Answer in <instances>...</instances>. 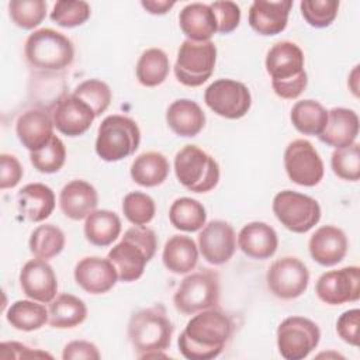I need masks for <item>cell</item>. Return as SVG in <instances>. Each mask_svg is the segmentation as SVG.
<instances>
[{"instance_id":"obj_6","label":"cell","mask_w":360,"mask_h":360,"mask_svg":"<svg viewBox=\"0 0 360 360\" xmlns=\"http://www.w3.org/2000/svg\"><path fill=\"white\" fill-rule=\"evenodd\" d=\"M141 142L138 124L125 115L105 117L97 131L96 153L105 162H118L135 153Z\"/></svg>"},{"instance_id":"obj_20","label":"cell","mask_w":360,"mask_h":360,"mask_svg":"<svg viewBox=\"0 0 360 360\" xmlns=\"http://www.w3.org/2000/svg\"><path fill=\"white\" fill-rule=\"evenodd\" d=\"M346 233L333 225L318 228L309 238L308 249L311 257L322 266H333L340 263L347 253Z\"/></svg>"},{"instance_id":"obj_46","label":"cell","mask_w":360,"mask_h":360,"mask_svg":"<svg viewBox=\"0 0 360 360\" xmlns=\"http://www.w3.org/2000/svg\"><path fill=\"white\" fill-rule=\"evenodd\" d=\"M359 322L360 311L357 308L343 312L336 322V332L339 338L352 346H359Z\"/></svg>"},{"instance_id":"obj_24","label":"cell","mask_w":360,"mask_h":360,"mask_svg":"<svg viewBox=\"0 0 360 360\" xmlns=\"http://www.w3.org/2000/svg\"><path fill=\"white\" fill-rule=\"evenodd\" d=\"M359 135V117L353 110L335 107L328 111V122L318 138L335 148H346L354 143Z\"/></svg>"},{"instance_id":"obj_2","label":"cell","mask_w":360,"mask_h":360,"mask_svg":"<svg viewBox=\"0 0 360 360\" xmlns=\"http://www.w3.org/2000/svg\"><path fill=\"white\" fill-rule=\"evenodd\" d=\"M266 70L271 77L274 93L281 98H297L307 89L308 76L304 69V52L291 41H280L269 49Z\"/></svg>"},{"instance_id":"obj_22","label":"cell","mask_w":360,"mask_h":360,"mask_svg":"<svg viewBox=\"0 0 360 360\" xmlns=\"http://www.w3.org/2000/svg\"><path fill=\"white\" fill-rule=\"evenodd\" d=\"M52 118L39 108L24 111L15 122V134L18 141L30 152L44 148L53 136Z\"/></svg>"},{"instance_id":"obj_17","label":"cell","mask_w":360,"mask_h":360,"mask_svg":"<svg viewBox=\"0 0 360 360\" xmlns=\"http://www.w3.org/2000/svg\"><path fill=\"white\" fill-rule=\"evenodd\" d=\"M22 292L38 302H51L58 292V280L51 264L44 259L28 260L20 271Z\"/></svg>"},{"instance_id":"obj_3","label":"cell","mask_w":360,"mask_h":360,"mask_svg":"<svg viewBox=\"0 0 360 360\" xmlns=\"http://www.w3.org/2000/svg\"><path fill=\"white\" fill-rule=\"evenodd\" d=\"M158 248L156 233L143 225H135L125 231L121 240L108 252V260L114 264L118 278L131 283L145 271L146 263L155 256Z\"/></svg>"},{"instance_id":"obj_50","label":"cell","mask_w":360,"mask_h":360,"mask_svg":"<svg viewBox=\"0 0 360 360\" xmlns=\"http://www.w3.org/2000/svg\"><path fill=\"white\" fill-rule=\"evenodd\" d=\"M142 7L150 13V14H166L176 3L174 1H167V0H143L141 1Z\"/></svg>"},{"instance_id":"obj_35","label":"cell","mask_w":360,"mask_h":360,"mask_svg":"<svg viewBox=\"0 0 360 360\" xmlns=\"http://www.w3.org/2000/svg\"><path fill=\"white\" fill-rule=\"evenodd\" d=\"M169 219L176 229L195 232L205 225L207 212L200 201L190 197H180L172 202Z\"/></svg>"},{"instance_id":"obj_1","label":"cell","mask_w":360,"mask_h":360,"mask_svg":"<svg viewBox=\"0 0 360 360\" xmlns=\"http://www.w3.org/2000/svg\"><path fill=\"white\" fill-rule=\"evenodd\" d=\"M232 321L221 309L208 308L194 315L177 339L188 360H211L221 354L232 335Z\"/></svg>"},{"instance_id":"obj_13","label":"cell","mask_w":360,"mask_h":360,"mask_svg":"<svg viewBox=\"0 0 360 360\" xmlns=\"http://www.w3.org/2000/svg\"><path fill=\"white\" fill-rule=\"evenodd\" d=\"M266 281L269 290L277 298L294 300L305 292L309 271L298 257L283 256L270 264Z\"/></svg>"},{"instance_id":"obj_18","label":"cell","mask_w":360,"mask_h":360,"mask_svg":"<svg viewBox=\"0 0 360 360\" xmlns=\"http://www.w3.org/2000/svg\"><path fill=\"white\" fill-rule=\"evenodd\" d=\"M94 118V111L73 94L59 98L52 110L55 128L66 136L83 135L91 127Z\"/></svg>"},{"instance_id":"obj_15","label":"cell","mask_w":360,"mask_h":360,"mask_svg":"<svg viewBox=\"0 0 360 360\" xmlns=\"http://www.w3.org/2000/svg\"><path fill=\"white\" fill-rule=\"evenodd\" d=\"M318 298L329 305L354 302L360 297V269L347 266L323 273L315 285Z\"/></svg>"},{"instance_id":"obj_12","label":"cell","mask_w":360,"mask_h":360,"mask_svg":"<svg viewBox=\"0 0 360 360\" xmlns=\"http://www.w3.org/2000/svg\"><path fill=\"white\" fill-rule=\"evenodd\" d=\"M205 104L219 117L238 120L248 114L252 105L249 89L232 79H218L205 89Z\"/></svg>"},{"instance_id":"obj_33","label":"cell","mask_w":360,"mask_h":360,"mask_svg":"<svg viewBox=\"0 0 360 360\" xmlns=\"http://www.w3.org/2000/svg\"><path fill=\"white\" fill-rule=\"evenodd\" d=\"M38 302V301H37ZM28 300H18L6 312L7 322L18 330L32 332L41 329L49 319V312L42 304Z\"/></svg>"},{"instance_id":"obj_47","label":"cell","mask_w":360,"mask_h":360,"mask_svg":"<svg viewBox=\"0 0 360 360\" xmlns=\"http://www.w3.org/2000/svg\"><path fill=\"white\" fill-rule=\"evenodd\" d=\"M24 174L22 166L14 155H0V188L15 187Z\"/></svg>"},{"instance_id":"obj_48","label":"cell","mask_w":360,"mask_h":360,"mask_svg":"<svg viewBox=\"0 0 360 360\" xmlns=\"http://www.w3.org/2000/svg\"><path fill=\"white\" fill-rule=\"evenodd\" d=\"M100 352L97 346L87 340H73L69 342L63 352L62 359L63 360H79V359H87V360H98Z\"/></svg>"},{"instance_id":"obj_40","label":"cell","mask_w":360,"mask_h":360,"mask_svg":"<svg viewBox=\"0 0 360 360\" xmlns=\"http://www.w3.org/2000/svg\"><path fill=\"white\" fill-rule=\"evenodd\" d=\"M72 94L84 101L94 111L96 117L101 115L111 103L110 86L98 79H89L82 82Z\"/></svg>"},{"instance_id":"obj_36","label":"cell","mask_w":360,"mask_h":360,"mask_svg":"<svg viewBox=\"0 0 360 360\" xmlns=\"http://www.w3.org/2000/svg\"><path fill=\"white\" fill-rule=\"evenodd\" d=\"M170 69L167 55L159 48L146 49L136 63V79L142 86L155 87L162 84Z\"/></svg>"},{"instance_id":"obj_14","label":"cell","mask_w":360,"mask_h":360,"mask_svg":"<svg viewBox=\"0 0 360 360\" xmlns=\"http://www.w3.org/2000/svg\"><path fill=\"white\" fill-rule=\"evenodd\" d=\"M284 167L291 181L305 187L316 186L323 177V162L307 139H295L284 150Z\"/></svg>"},{"instance_id":"obj_29","label":"cell","mask_w":360,"mask_h":360,"mask_svg":"<svg viewBox=\"0 0 360 360\" xmlns=\"http://www.w3.org/2000/svg\"><path fill=\"white\" fill-rule=\"evenodd\" d=\"M162 260L169 271L186 274L197 266L198 248L190 236L173 235L165 243Z\"/></svg>"},{"instance_id":"obj_49","label":"cell","mask_w":360,"mask_h":360,"mask_svg":"<svg viewBox=\"0 0 360 360\" xmlns=\"http://www.w3.org/2000/svg\"><path fill=\"white\" fill-rule=\"evenodd\" d=\"M0 357L1 359H35V357H51V354L41 352V350H32L28 346L18 343V342H3L0 345Z\"/></svg>"},{"instance_id":"obj_37","label":"cell","mask_w":360,"mask_h":360,"mask_svg":"<svg viewBox=\"0 0 360 360\" xmlns=\"http://www.w3.org/2000/svg\"><path fill=\"white\" fill-rule=\"evenodd\" d=\"M30 250L37 259L49 260L58 256L65 248V233L53 224L35 228L30 236Z\"/></svg>"},{"instance_id":"obj_5","label":"cell","mask_w":360,"mask_h":360,"mask_svg":"<svg viewBox=\"0 0 360 360\" xmlns=\"http://www.w3.org/2000/svg\"><path fill=\"white\" fill-rule=\"evenodd\" d=\"M27 62L42 72H60L70 66L75 58L72 41L59 31L41 28L30 34L24 45Z\"/></svg>"},{"instance_id":"obj_45","label":"cell","mask_w":360,"mask_h":360,"mask_svg":"<svg viewBox=\"0 0 360 360\" xmlns=\"http://www.w3.org/2000/svg\"><path fill=\"white\" fill-rule=\"evenodd\" d=\"M215 20L217 31L221 34H229L239 25L240 21V8L233 1H214L210 4Z\"/></svg>"},{"instance_id":"obj_41","label":"cell","mask_w":360,"mask_h":360,"mask_svg":"<svg viewBox=\"0 0 360 360\" xmlns=\"http://www.w3.org/2000/svg\"><path fill=\"white\" fill-rule=\"evenodd\" d=\"M122 212L131 224L146 225L153 219L156 205L150 195L141 191H132L124 197Z\"/></svg>"},{"instance_id":"obj_19","label":"cell","mask_w":360,"mask_h":360,"mask_svg":"<svg viewBox=\"0 0 360 360\" xmlns=\"http://www.w3.org/2000/svg\"><path fill=\"white\" fill-rule=\"evenodd\" d=\"M75 281L89 294H104L110 291L118 274L114 264L108 259L98 256H87L75 266Z\"/></svg>"},{"instance_id":"obj_44","label":"cell","mask_w":360,"mask_h":360,"mask_svg":"<svg viewBox=\"0 0 360 360\" xmlns=\"http://www.w3.org/2000/svg\"><path fill=\"white\" fill-rule=\"evenodd\" d=\"M301 14L304 20L315 28H325L330 25L339 10V1L336 0H304L300 3Z\"/></svg>"},{"instance_id":"obj_25","label":"cell","mask_w":360,"mask_h":360,"mask_svg":"<svg viewBox=\"0 0 360 360\" xmlns=\"http://www.w3.org/2000/svg\"><path fill=\"white\" fill-rule=\"evenodd\" d=\"M239 249L249 257L264 260L271 257L278 246L276 231L266 222L255 221L246 224L238 235Z\"/></svg>"},{"instance_id":"obj_23","label":"cell","mask_w":360,"mask_h":360,"mask_svg":"<svg viewBox=\"0 0 360 360\" xmlns=\"http://www.w3.org/2000/svg\"><path fill=\"white\" fill-rule=\"evenodd\" d=\"M98 204L96 188L84 180H72L59 194V207L65 217L80 221L87 218Z\"/></svg>"},{"instance_id":"obj_43","label":"cell","mask_w":360,"mask_h":360,"mask_svg":"<svg viewBox=\"0 0 360 360\" xmlns=\"http://www.w3.org/2000/svg\"><path fill=\"white\" fill-rule=\"evenodd\" d=\"M91 14L90 6L86 1L60 0L53 4L51 20L60 27L73 28L84 24Z\"/></svg>"},{"instance_id":"obj_26","label":"cell","mask_w":360,"mask_h":360,"mask_svg":"<svg viewBox=\"0 0 360 360\" xmlns=\"http://www.w3.org/2000/svg\"><path fill=\"white\" fill-rule=\"evenodd\" d=\"M179 25L190 41H211L217 32V20L210 7L204 3H190L179 14Z\"/></svg>"},{"instance_id":"obj_16","label":"cell","mask_w":360,"mask_h":360,"mask_svg":"<svg viewBox=\"0 0 360 360\" xmlns=\"http://www.w3.org/2000/svg\"><path fill=\"white\" fill-rule=\"evenodd\" d=\"M198 249L208 263H226L236 249V235L233 228L221 219L208 222L202 226V231L198 235Z\"/></svg>"},{"instance_id":"obj_42","label":"cell","mask_w":360,"mask_h":360,"mask_svg":"<svg viewBox=\"0 0 360 360\" xmlns=\"http://www.w3.org/2000/svg\"><path fill=\"white\" fill-rule=\"evenodd\" d=\"M333 173L347 181H357L360 177V145L352 143L336 149L330 158Z\"/></svg>"},{"instance_id":"obj_7","label":"cell","mask_w":360,"mask_h":360,"mask_svg":"<svg viewBox=\"0 0 360 360\" xmlns=\"http://www.w3.org/2000/svg\"><path fill=\"white\" fill-rule=\"evenodd\" d=\"M174 173L180 184L193 193L211 191L219 180L217 160L195 145H186L176 153Z\"/></svg>"},{"instance_id":"obj_9","label":"cell","mask_w":360,"mask_h":360,"mask_svg":"<svg viewBox=\"0 0 360 360\" xmlns=\"http://www.w3.org/2000/svg\"><path fill=\"white\" fill-rule=\"evenodd\" d=\"M219 300V278L212 270L204 269L184 277L173 295V304L184 315L214 308Z\"/></svg>"},{"instance_id":"obj_34","label":"cell","mask_w":360,"mask_h":360,"mask_svg":"<svg viewBox=\"0 0 360 360\" xmlns=\"http://www.w3.org/2000/svg\"><path fill=\"white\" fill-rule=\"evenodd\" d=\"M290 118L301 134L319 135L328 122V111L315 100H301L292 105Z\"/></svg>"},{"instance_id":"obj_28","label":"cell","mask_w":360,"mask_h":360,"mask_svg":"<svg viewBox=\"0 0 360 360\" xmlns=\"http://www.w3.org/2000/svg\"><path fill=\"white\" fill-rule=\"evenodd\" d=\"M17 207L22 217L31 222L46 219L55 208V194L42 183H30L17 194Z\"/></svg>"},{"instance_id":"obj_32","label":"cell","mask_w":360,"mask_h":360,"mask_svg":"<svg viewBox=\"0 0 360 360\" xmlns=\"http://www.w3.org/2000/svg\"><path fill=\"white\" fill-rule=\"evenodd\" d=\"M121 233L120 217L108 210L93 211L84 222V236L94 246H108Z\"/></svg>"},{"instance_id":"obj_11","label":"cell","mask_w":360,"mask_h":360,"mask_svg":"<svg viewBox=\"0 0 360 360\" xmlns=\"http://www.w3.org/2000/svg\"><path fill=\"white\" fill-rule=\"evenodd\" d=\"M318 325L304 316H288L277 328V347L285 360L305 359L319 343Z\"/></svg>"},{"instance_id":"obj_4","label":"cell","mask_w":360,"mask_h":360,"mask_svg":"<svg viewBox=\"0 0 360 360\" xmlns=\"http://www.w3.org/2000/svg\"><path fill=\"white\" fill-rule=\"evenodd\" d=\"M173 323L163 307L145 308L135 312L128 322V339L138 359L162 356L170 347Z\"/></svg>"},{"instance_id":"obj_10","label":"cell","mask_w":360,"mask_h":360,"mask_svg":"<svg viewBox=\"0 0 360 360\" xmlns=\"http://www.w3.org/2000/svg\"><path fill=\"white\" fill-rule=\"evenodd\" d=\"M273 212L281 225L295 233L308 232L321 219L318 201L292 190H283L276 194L273 198Z\"/></svg>"},{"instance_id":"obj_27","label":"cell","mask_w":360,"mask_h":360,"mask_svg":"<svg viewBox=\"0 0 360 360\" xmlns=\"http://www.w3.org/2000/svg\"><path fill=\"white\" fill-rule=\"evenodd\" d=\"M166 122L176 135L191 138L202 131L205 125V114L195 101L179 98L169 105L166 111Z\"/></svg>"},{"instance_id":"obj_38","label":"cell","mask_w":360,"mask_h":360,"mask_svg":"<svg viewBox=\"0 0 360 360\" xmlns=\"http://www.w3.org/2000/svg\"><path fill=\"white\" fill-rule=\"evenodd\" d=\"M8 14L17 27L32 30L45 18L46 3L44 0H11L8 3Z\"/></svg>"},{"instance_id":"obj_39","label":"cell","mask_w":360,"mask_h":360,"mask_svg":"<svg viewBox=\"0 0 360 360\" xmlns=\"http://www.w3.org/2000/svg\"><path fill=\"white\" fill-rule=\"evenodd\" d=\"M66 159V149L60 138L53 135L41 149L30 152V160L34 169L41 173H56L62 169Z\"/></svg>"},{"instance_id":"obj_8","label":"cell","mask_w":360,"mask_h":360,"mask_svg":"<svg viewBox=\"0 0 360 360\" xmlns=\"http://www.w3.org/2000/svg\"><path fill=\"white\" fill-rule=\"evenodd\" d=\"M215 62L217 46L212 41L195 42L186 39L177 51L174 75L181 84L198 87L211 77Z\"/></svg>"},{"instance_id":"obj_31","label":"cell","mask_w":360,"mask_h":360,"mask_svg":"<svg viewBox=\"0 0 360 360\" xmlns=\"http://www.w3.org/2000/svg\"><path fill=\"white\" fill-rule=\"evenodd\" d=\"M49 325L56 329H70L87 316V307L83 300L72 294H60L49 304Z\"/></svg>"},{"instance_id":"obj_30","label":"cell","mask_w":360,"mask_h":360,"mask_svg":"<svg viewBox=\"0 0 360 360\" xmlns=\"http://www.w3.org/2000/svg\"><path fill=\"white\" fill-rule=\"evenodd\" d=\"M169 160L160 152H145L135 158L131 165L132 180L143 187H155L162 184L169 176Z\"/></svg>"},{"instance_id":"obj_21","label":"cell","mask_w":360,"mask_h":360,"mask_svg":"<svg viewBox=\"0 0 360 360\" xmlns=\"http://www.w3.org/2000/svg\"><path fill=\"white\" fill-rule=\"evenodd\" d=\"M291 0H255L249 8V25L260 35H277L287 27Z\"/></svg>"}]
</instances>
